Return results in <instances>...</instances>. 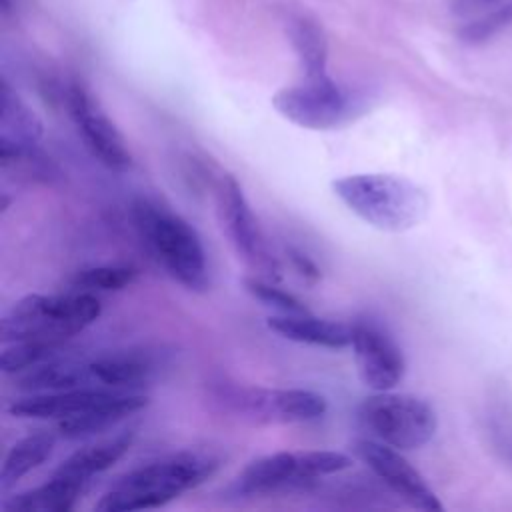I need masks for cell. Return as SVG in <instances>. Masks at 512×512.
<instances>
[{
  "instance_id": "cell-1",
  "label": "cell",
  "mask_w": 512,
  "mask_h": 512,
  "mask_svg": "<svg viewBox=\"0 0 512 512\" xmlns=\"http://www.w3.org/2000/svg\"><path fill=\"white\" fill-rule=\"evenodd\" d=\"M218 468V458L206 452H176L138 466L120 476L98 500V512L150 510L168 504L206 482Z\"/></svg>"
},
{
  "instance_id": "cell-2",
  "label": "cell",
  "mask_w": 512,
  "mask_h": 512,
  "mask_svg": "<svg viewBox=\"0 0 512 512\" xmlns=\"http://www.w3.org/2000/svg\"><path fill=\"white\" fill-rule=\"evenodd\" d=\"M132 220L152 256L178 284L196 292L206 290V252L186 218L152 198L138 196L132 202Z\"/></svg>"
},
{
  "instance_id": "cell-3",
  "label": "cell",
  "mask_w": 512,
  "mask_h": 512,
  "mask_svg": "<svg viewBox=\"0 0 512 512\" xmlns=\"http://www.w3.org/2000/svg\"><path fill=\"white\" fill-rule=\"evenodd\" d=\"M332 190L358 218L384 232H406L418 226L430 206L416 182L384 172L336 178Z\"/></svg>"
},
{
  "instance_id": "cell-4",
  "label": "cell",
  "mask_w": 512,
  "mask_h": 512,
  "mask_svg": "<svg viewBox=\"0 0 512 512\" xmlns=\"http://www.w3.org/2000/svg\"><path fill=\"white\" fill-rule=\"evenodd\" d=\"M208 396L218 410L252 424H302L326 414L322 394L306 388H266L220 376L210 380Z\"/></svg>"
},
{
  "instance_id": "cell-5",
  "label": "cell",
  "mask_w": 512,
  "mask_h": 512,
  "mask_svg": "<svg viewBox=\"0 0 512 512\" xmlns=\"http://www.w3.org/2000/svg\"><path fill=\"white\" fill-rule=\"evenodd\" d=\"M102 304L92 292L28 294L2 318V340L66 342L98 320Z\"/></svg>"
},
{
  "instance_id": "cell-6",
  "label": "cell",
  "mask_w": 512,
  "mask_h": 512,
  "mask_svg": "<svg viewBox=\"0 0 512 512\" xmlns=\"http://www.w3.org/2000/svg\"><path fill=\"white\" fill-rule=\"evenodd\" d=\"M272 106L288 122L308 130H334L354 122L368 110V94L334 82L330 76L304 78L280 88Z\"/></svg>"
},
{
  "instance_id": "cell-7",
  "label": "cell",
  "mask_w": 512,
  "mask_h": 512,
  "mask_svg": "<svg viewBox=\"0 0 512 512\" xmlns=\"http://www.w3.org/2000/svg\"><path fill=\"white\" fill-rule=\"evenodd\" d=\"M358 420L370 438L398 450H416L428 444L438 428L434 408L412 394L382 390L358 408Z\"/></svg>"
},
{
  "instance_id": "cell-8",
  "label": "cell",
  "mask_w": 512,
  "mask_h": 512,
  "mask_svg": "<svg viewBox=\"0 0 512 512\" xmlns=\"http://www.w3.org/2000/svg\"><path fill=\"white\" fill-rule=\"evenodd\" d=\"M352 458L336 450H282L252 460L236 478L242 496L268 494L292 486H304L322 476L348 470Z\"/></svg>"
},
{
  "instance_id": "cell-9",
  "label": "cell",
  "mask_w": 512,
  "mask_h": 512,
  "mask_svg": "<svg viewBox=\"0 0 512 512\" xmlns=\"http://www.w3.org/2000/svg\"><path fill=\"white\" fill-rule=\"evenodd\" d=\"M216 204L222 224L242 258L264 272L268 278H280V264L270 254L260 224L232 174H220L216 180Z\"/></svg>"
},
{
  "instance_id": "cell-10",
  "label": "cell",
  "mask_w": 512,
  "mask_h": 512,
  "mask_svg": "<svg viewBox=\"0 0 512 512\" xmlns=\"http://www.w3.org/2000/svg\"><path fill=\"white\" fill-rule=\"evenodd\" d=\"M354 454L406 504L424 512H440L442 504L424 480V476L400 454L374 438H360L352 446Z\"/></svg>"
},
{
  "instance_id": "cell-11",
  "label": "cell",
  "mask_w": 512,
  "mask_h": 512,
  "mask_svg": "<svg viewBox=\"0 0 512 512\" xmlns=\"http://www.w3.org/2000/svg\"><path fill=\"white\" fill-rule=\"evenodd\" d=\"M360 378L376 392L392 390L404 376L406 360L396 340L374 320L352 322V344Z\"/></svg>"
},
{
  "instance_id": "cell-12",
  "label": "cell",
  "mask_w": 512,
  "mask_h": 512,
  "mask_svg": "<svg viewBox=\"0 0 512 512\" xmlns=\"http://www.w3.org/2000/svg\"><path fill=\"white\" fill-rule=\"evenodd\" d=\"M68 110L86 148L106 168L124 172L132 166V154L124 136L80 84H72L68 90Z\"/></svg>"
},
{
  "instance_id": "cell-13",
  "label": "cell",
  "mask_w": 512,
  "mask_h": 512,
  "mask_svg": "<svg viewBox=\"0 0 512 512\" xmlns=\"http://www.w3.org/2000/svg\"><path fill=\"white\" fill-rule=\"evenodd\" d=\"M134 390L118 388H72L60 392H32L30 396L18 398L8 406V412L16 418H38V420H64L80 416L104 406H110Z\"/></svg>"
},
{
  "instance_id": "cell-14",
  "label": "cell",
  "mask_w": 512,
  "mask_h": 512,
  "mask_svg": "<svg viewBox=\"0 0 512 512\" xmlns=\"http://www.w3.org/2000/svg\"><path fill=\"white\" fill-rule=\"evenodd\" d=\"M88 362L94 382L118 390H134L152 382L164 366V358L148 348L114 350Z\"/></svg>"
},
{
  "instance_id": "cell-15",
  "label": "cell",
  "mask_w": 512,
  "mask_h": 512,
  "mask_svg": "<svg viewBox=\"0 0 512 512\" xmlns=\"http://www.w3.org/2000/svg\"><path fill=\"white\" fill-rule=\"evenodd\" d=\"M268 328L286 340L340 350L352 344V324L318 318L310 312L276 314L268 318Z\"/></svg>"
},
{
  "instance_id": "cell-16",
  "label": "cell",
  "mask_w": 512,
  "mask_h": 512,
  "mask_svg": "<svg viewBox=\"0 0 512 512\" xmlns=\"http://www.w3.org/2000/svg\"><path fill=\"white\" fill-rule=\"evenodd\" d=\"M132 440H134V434L124 432V434H116L108 440L84 446V448L76 450L72 456H68L58 466L56 474L88 486L92 476L108 470L112 464H116L128 452V448L132 446Z\"/></svg>"
},
{
  "instance_id": "cell-17",
  "label": "cell",
  "mask_w": 512,
  "mask_h": 512,
  "mask_svg": "<svg viewBox=\"0 0 512 512\" xmlns=\"http://www.w3.org/2000/svg\"><path fill=\"white\" fill-rule=\"evenodd\" d=\"M84 490V484L54 472L52 478L42 486L10 496L2 508L6 512H70Z\"/></svg>"
},
{
  "instance_id": "cell-18",
  "label": "cell",
  "mask_w": 512,
  "mask_h": 512,
  "mask_svg": "<svg viewBox=\"0 0 512 512\" xmlns=\"http://www.w3.org/2000/svg\"><path fill=\"white\" fill-rule=\"evenodd\" d=\"M94 378L88 360L52 358L22 374L18 386L28 392H60L92 386Z\"/></svg>"
},
{
  "instance_id": "cell-19",
  "label": "cell",
  "mask_w": 512,
  "mask_h": 512,
  "mask_svg": "<svg viewBox=\"0 0 512 512\" xmlns=\"http://www.w3.org/2000/svg\"><path fill=\"white\" fill-rule=\"evenodd\" d=\"M42 134V120L4 80L0 90V144L36 146Z\"/></svg>"
},
{
  "instance_id": "cell-20",
  "label": "cell",
  "mask_w": 512,
  "mask_h": 512,
  "mask_svg": "<svg viewBox=\"0 0 512 512\" xmlns=\"http://www.w3.org/2000/svg\"><path fill=\"white\" fill-rule=\"evenodd\" d=\"M148 400L150 398L144 394L130 392L128 396H124L122 400H118L110 406H104V408H98V410H92V412H86L80 416L58 420V432H60V436L70 438V440L88 438L92 434L108 430L110 426L118 424L120 420L128 418L130 414L140 412L142 408L148 406Z\"/></svg>"
},
{
  "instance_id": "cell-21",
  "label": "cell",
  "mask_w": 512,
  "mask_h": 512,
  "mask_svg": "<svg viewBox=\"0 0 512 512\" xmlns=\"http://www.w3.org/2000/svg\"><path fill=\"white\" fill-rule=\"evenodd\" d=\"M56 446L54 432H36L18 440L6 454L0 470V490H10L22 476L38 468L44 460L50 458Z\"/></svg>"
},
{
  "instance_id": "cell-22",
  "label": "cell",
  "mask_w": 512,
  "mask_h": 512,
  "mask_svg": "<svg viewBox=\"0 0 512 512\" xmlns=\"http://www.w3.org/2000/svg\"><path fill=\"white\" fill-rule=\"evenodd\" d=\"M290 38L304 68V78L328 76V46L322 28H318V24L308 18H294L290 22Z\"/></svg>"
},
{
  "instance_id": "cell-23",
  "label": "cell",
  "mask_w": 512,
  "mask_h": 512,
  "mask_svg": "<svg viewBox=\"0 0 512 512\" xmlns=\"http://www.w3.org/2000/svg\"><path fill=\"white\" fill-rule=\"evenodd\" d=\"M64 342H50V340H20L12 342V346L4 348L0 366L6 374L26 372L46 360H52L60 354Z\"/></svg>"
},
{
  "instance_id": "cell-24",
  "label": "cell",
  "mask_w": 512,
  "mask_h": 512,
  "mask_svg": "<svg viewBox=\"0 0 512 512\" xmlns=\"http://www.w3.org/2000/svg\"><path fill=\"white\" fill-rule=\"evenodd\" d=\"M138 276L136 268L130 266H94L74 274L70 288L76 292H110L130 286Z\"/></svg>"
},
{
  "instance_id": "cell-25",
  "label": "cell",
  "mask_w": 512,
  "mask_h": 512,
  "mask_svg": "<svg viewBox=\"0 0 512 512\" xmlns=\"http://www.w3.org/2000/svg\"><path fill=\"white\" fill-rule=\"evenodd\" d=\"M244 288L260 302H264L266 306L276 308L280 314H296V312H310L304 302L300 298H296L294 294L278 288L274 282H268L264 278H256V276H248L244 278Z\"/></svg>"
},
{
  "instance_id": "cell-26",
  "label": "cell",
  "mask_w": 512,
  "mask_h": 512,
  "mask_svg": "<svg viewBox=\"0 0 512 512\" xmlns=\"http://www.w3.org/2000/svg\"><path fill=\"white\" fill-rule=\"evenodd\" d=\"M510 22H512V2L496 6L488 14H484L478 20L466 24L460 30V36L468 42H482V40L490 38L492 34H496L498 30H502Z\"/></svg>"
},
{
  "instance_id": "cell-27",
  "label": "cell",
  "mask_w": 512,
  "mask_h": 512,
  "mask_svg": "<svg viewBox=\"0 0 512 512\" xmlns=\"http://www.w3.org/2000/svg\"><path fill=\"white\" fill-rule=\"evenodd\" d=\"M510 414L504 410L494 414L492 420V436H494V444L496 450L502 452L504 458L512 460V420L508 418Z\"/></svg>"
},
{
  "instance_id": "cell-28",
  "label": "cell",
  "mask_w": 512,
  "mask_h": 512,
  "mask_svg": "<svg viewBox=\"0 0 512 512\" xmlns=\"http://www.w3.org/2000/svg\"><path fill=\"white\" fill-rule=\"evenodd\" d=\"M286 256H288V262L292 264V268L310 284L318 282L320 280V268L316 266V262L306 256L302 250L294 248V246H288L286 248Z\"/></svg>"
},
{
  "instance_id": "cell-29",
  "label": "cell",
  "mask_w": 512,
  "mask_h": 512,
  "mask_svg": "<svg viewBox=\"0 0 512 512\" xmlns=\"http://www.w3.org/2000/svg\"><path fill=\"white\" fill-rule=\"evenodd\" d=\"M496 2L498 0H450V6L456 14H474Z\"/></svg>"
}]
</instances>
